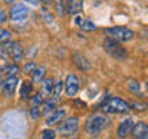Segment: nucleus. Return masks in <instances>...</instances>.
Masks as SVG:
<instances>
[{
  "label": "nucleus",
  "mask_w": 148,
  "mask_h": 139,
  "mask_svg": "<svg viewBox=\"0 0 148 139\" xmlns=\"http://www.w3.org/2000/svg\"><path fill=\"white\" fill-rule=\"evenodd\" d=\"M131 108H136V110H145L147 105L145 104H139V102H133V104H130Z\"/></svg>",
  "instance_id": "28"
},
{
  "label": "nucleus",
  "mask_w": 148,
  "mask_h": 139,
  "mask_svg": "<svg viewBox=\"0 0 148 139\" xmlns=\"http://www.w3.org/2000/svg\"><path fill=\"white\" fill-rule=\"evenodd\" d=\"M11 39V32L5 28H0V42H5V40H9Z\"/></svg>",
  "instance_id": "25"
},
{
  "label": "nucleus",
  "mask_w": 148,
  "mask_h": 139,
  "mask_svg": "<svg viewBox=\"0 0 148 139\" xmlns=\"http://www.w3.org/2000/svg\"><path fill=\"white\" fill-rule=\"evenodd\" d=\"M23 2H26V3H31V5H37V3H39V0H23Z\"/></svg>",
  "instance_id": "33"
},
{
  "label": "nucleus",
  "mask_w": 148,
  "mask_h": 139,
  "mask_svg": "<svg viewBox=\"0 0 148 139\" xmlns=\"http://www.w3.org/2000/svg\"><path fill=\"white\" fill-rule=\"evenodd\" d=\"M17 83H18L17 76H8L6 81H3V87H2L3 94L6 97L14 96V93H16V90H17Z\"/></svg>",
  "instance_id": "9"
},
{
  "label": "nucleus",
  "mask_w": 148,
  "mask_h": 139,
  "mask_svg": "<svg viewBox=\"0 0 148 139\" xmlns=\"http://www.w3.org/2000/svg\"><path fill=\"white\" fill-rule=\"evenodd\" d=\"M145 105H147V108H148V104H145Z\"/></svg>",
  "instance_id": "38"
},
{
  "label": "nucleus",
  "mask_w": 148,
  "mask_h": 139,
  "mask_svg": "<svg viewBox=\"0 0 148 139\" xmlns=\"http://www.w3.org/2000/svg\"><path fill=\"white\" fill-rule=\"evenodd\" d=\"M6 22H8V12L5 9H0V25H3Z\"/></svg>",
  "instance_id": "27"
},
{
  "label": "nucleus",
  "mask_w": 148,
  "mask_h": 139,
  "mask_svg": "<svg viewBox=\"0 0 148 139\" xmlns=\"http://www.w3.org/2000/svg\"><path fill=\"white\" fill-rule=\"evenodd\" d=\"M40 107H29V119L32 122H36V120H39L40 118Z\"/></svg>",
  "instance_id": "23"
},
{
  "label": "nucleus",
  "mask_w": 148,
  "mask_h": 139,
  "mask_svg": "<svg viewBox=\"0 0 148 139\" xmlns=\"http://www.w3.org/2000/svg\"><path fill=\"white\" fill-rule=\"evenodd\" d=\"M31 93H32V83L25 81L20 87V97L22 99H28V97L31 96Z\"/></svg>",
  "instance_id": "16"
},
{
  "label": "nucleus",
  "mask_w": 148,
  "mask_h": 139,
  "mask_svg": "<svg viewBox=\"0 0 148 139\" xmlns=\"http://www.w3.org/2000/svg\"><path fill=\"white\" fill-rule=\"evenodd\" d=\"M54 9L57 16H65L66 14V5H65V0H54Z\"/></svg>",
  "instance_id": "17"
},
{
  "label": "nucleus",
  "mask_w": 148,
  "mask_h": 139,
  "mask_svg": "<svg viewBox=\"0 0 148 139\" xmlns=\"http://www.w3.org/2000/svg\"><path fill=\"white\" fill-rule=\"evenodd\" d=\"M65 93L68 97H74L79 91V79L76 74H68L65 79Z\"/></svg>",
  "instance_id": "7"
},
{
  "label": "nucleus",
  "mask_w": 148,
  "mask_h": 139,
  "mask_svg": "<svg viewBox=\"0 0 148 139\" xmlns=\"http://www.w3.org/2000/svg\"><path fill=\"white\" fill-rule=\"evenodd\" d=\"M140 139H148V124H147L145 131H143V134H142V138H140Z\"/></svg>",
  "instance_id": "30"
},
{
  "label": "nucleus",
  "mask_w": 148,
  "mask_h": 139,
  "mask_svg": "<svg viewBox=\"0 0 148 139\" xmlns=\"http://www.w3.org/2000/svg\"><path fill=\"white\" fill-rule=\"evenodd\" d=\"M56 107H57V99H43V102H42L40 105V113L42 114H48L51 113L53 110H56Z\"/></svg>",
  "instance_id": "12"
},
{
  "label": "nucleus",
  "mask_w": 148,
  "mask_h": 139,
  "mask_svg": "<svg viewBox=\"0 0 148 139\" xmlns=\"http://www.w3.org/2000/svg\"><path fill=\"white\" fill-rule=\"evenodd\" d=\"M133 125H134V119H133V118L123 119L122 122L119 124V127H117V136H119V138H127V136H130Z\"/></svg>",
  "instance_id": "10"
},
{
  "label": "nucleus",
  "mask_w": 148,
  "mask_h": 139,
  "mask_svg": "<svg viewBox=\"0 0 148 139\" xmlns=\"http://www.w3.org/2000/svg\"><path fill=\"white\" fill-rule=\"evenodd\" d=\"M128 90L133 94H140V83L137 81H128Z\"/></svg>",
  "instance_id": "22"
},
{
  "label": "nucleus",
  "mask_w": 148,
  "mask_h": 139,
  "mask_svg": "<svg viewBox=\"0 0 148 139\" xmlns=\"http://www.w3.org/2000/svg\"><path fill=\"white\" fill-rule=\"evenodd\" d=\"M31 74H32V83H40V82H42V79H43V77H45V74H46V67H45V65L36 67V68H34V71H32Z\"/></svg>",
  "instance_id": "15"
},
{
  "label": "nucleus",
  "mask_w": 148,
  "mask_h": 139,
  "mask_svg": "<svg viewBox=\"0 0 148 139\" xmlns=\"http://www.w3.org/2000/svg\"><path fill=\"white\" fill-rule=\"evenodd\" d=\"M36 67H37V65L34 62H28V63L23 65V73H25V74H31L32 71H34Z\"/></svg>",
  "instance_id": "24"
},
{
  "label": "nucleus",
  "mask_w": 148,
  "mask_h": 139,
  "mask_svg": "<svg viewBox=\"0 0 148 139\" xmlns=\"http://www.w3.org/2000/svg\"><path fill=\"white\" fill-rule=\"evenodd\" d=\"M145 90H147V93H148V81L145 82Z\"/></svg>",
  "instance_id": "37"
},
{
  "label": "nucleus",
  "mask_w": 148,
  "mask_h": 139,
  "mask_svg": "<svg viewBox=\"0 0 148 139\" xmlns=\"http://www.w3.org/2000/svg\"><path fill=\"white\" fill-rule=\"evenodd\" d=\"M39 2H42V3H45V5H48V3L51 2V0H39Z\"/></svg>",
  "instance_id": "34"
},
{
  "label": "nucleus",
  "mask_w": 148,
  "mask_h": 139,
  "mask_svg": "<svg viewBox=\"0 0 148 139\" xmlns=\"http://www.w3.org/2000/svg\"><path fill=\"white\" fill-rule=\"evenodd\" d=\"M2 87H3V79L0 77V90H2Z\"/></svg>",
  "instance_id": "35"
},
{
  "label": "nucleus",
  "mask_w": 148,
  "mask_h": 139,
  "mask_svg": "<svg viewBox=\"0 0 148 139\" xmlns=\"http://www.w3.org/2000/svg\"><path fill=\"white\" fill-rule=\"evenodd\" d=\"M0 56H8L6 51H5V48H3V45H2V42H0Z\"/></svg>",
  "instance_id": "31"
},
{
  "label": "nucleus",
  "mask_w": 148,
  "mask_h": 139,
  "mask_svg": "<svg viewBox=\"0 0 148 139\" xmlns=\"http://www.w3.org/2000/svg\"><path fill=\"white\" fill-rule=\"evenodd\" d=\"M42 138L43 139H54L56 138V131H53V130H43V131H42V134H40Z\"/></svg>",
  "instance_id": "26"
},
{
  "label": "nucleus",
  "mask_w": 148,
  "mask_h": 139,
  "mask_svg": "<svg viewBox=\"0 0 148 139\" xmlns=\"http://www.w3.org/2000/svg\"><path fill=\"white\" fill-rule=\"evenodd\" d=\"M105 113L110 114H122V113H128L131 110V107L127 100L120 99V97H110L105 100V104L102 105Z\"/></svg>",
  "instance_id": "3"
},
{
  "label": "nucleus",
  "mask_w": 148,
  "mask_h": 139,
  "mask_svg": "<svg viewBox=\"0 0 148 139\" xmlns=\"http://www.w3.org/2000/svg\"><path fill=\"white\" fill-rule=\"evenodd\" d=\"M103 50L108 53V56H111L116 60H119V62H122V60H125L128 57L127 50L120 45V42H117L116 39H111V37H106L103 40Z\"/></svg>",
  "instance_id": "2"
},
{
  "label": "nucleus",
  "mask_w": 148,
  "mask_h": 139,
  "mask_svg": "<svg viewBox=\"0 0 148 139\" xmlns=\"http://www.w3.org/2000/svg\"><path fill=\"white\" fill-rule=\"evenodd\" d=\"M40 85H42V94L43 96H49V94H53V87H54V81L51 77H43L42 79V82H40Z\"/></svg>",
  "instance_id": "14"
},
{
  "label": "nucleus",
  "mask_w": 148,
  "mask_h": 139,
  "mask_svg": "<svg viewBox=\"0 0 148 139\" xmlns=\"http://www.w3.org/2000/svg\"><path fill=\"white\" fill-rule=\"evenodd\" d=\"M3 73L6 74V76H17V73H18L17 62H14V63H8L6 67H5V70H3Z\"/></svg>",
  "instance_id": "20"
},
{
  "label": "nucleus",
  "mask_w": 148,
  "mask_h": 139,
  "mask_svg": "<svg viewBox=\"0 0 148 139\" xmlns=\"http://www.w3.org/2000/svg\"><path fill=\"white\" fill-rule=\"evenodd\" d=\"M57 133L62 136H74L79 131V118H66L62 119V122H59Z\"/></svg>",
  "instance_id": "5"
},
{
  "label": "nucleus",
  "mask_w": 148,
  "mask_h": 139,
  "mask_svg": "<svg viewBox=\"0 0 148 139\" xmlns=\"http://www.w3.org/2000/svg\"><path fill=\"white\" fill-rule=\"evenodd\" d=\"M28 16H29V8L25 3H12L8 12V17L12 22H23Z\"/></svg>",
  "instance_id": "6"
},
{
  "label": "nucleus",
  "mask_w": 148,
  "mask_h": 139,
  "mask_svg": "<svg viewBox=\"0 0 148 139\" xmlns=\"http://www.w3.org/2000/svg\"><path fill=\"white\" fill-rule=\"evenodd\" d=\"M65 90V82L63 81H57L54 83V87H53V94L56 99H60V96H62V91Z\"/></svg>",
  "instance_id": "19"
},
{
  "label": "nucleus",
  "mask_w": 148,
  "mask_h": 139,
  "mask_svg": "<svg viewBox=\"0 0 148 139\" xmlns=\"http://www.w3.org/2000/svg\"><path fill=\"white\" fill-rule=\"evenodd\" d=\"M82 11V0H68L66 3V12L71 16H76Z\"/></svg>",
  "instance_id": "13"
},
{
  "label": "nucleus",
  "mask_w": 148,
  "mask_h": 139,
  "mask_svg": "<svg viewBox=\"0 0 148 139\" xmlns=\"http://www.w3.org/2000/svg\"><path fill=\"white\" fill-rule=\"evenodd\" d=\"M74 105H77L79 108H86V104L82 102V100H74Z\"/></svg>",
  "instance_id": "29"
},
{
  "label": "nucleus",
  "mask_w": 148,
  "mask_h": 139,
  "mask_svg": "<svg viewBox=\"0 0 148 139\" xmlns=\"http://www.w3.org/2000/svg\"><path fill=\"white\" fill-rule=\"evenodd\" d=\"M103 34L106 37L116 39L117 42H128L134 37V31L127 26H111V28H105Z\"/></svg>",
  "instance_id": "4"
},
{
  "label": "nucleus",
  "mask_w": 148,
  "mask_h": 139,
  "mask_svg": "<svg viewBox=\"0 0 148 139\" xmlns=\"http://www.w3.org/2000/svg\"><path fill=\"white\" fill-rule=\"evenodd\" d=\"M80 28H82L83 31H86V32H88V31H96V30H97V26L90 20V19H85V20H82Z\"/></svg>",
  "instance_id": "21"
},
{
  "label": "nucleus",
  "mask_w": 148,
  "mask_h": 139,
  "mask_svg": "<svg viewBox=\"0 0 148 139\" xmlns=\"http://www.w3.org/2000/svg\"><path fill=\"white\" fill-rule=\"evenodd\" d=\"M28 99H29V107H40L43 99H45V96L42 94V93H36V94L29 96Z\"/></svg>",
  "instance_id": "18"
},
{
  "label": "nucleus",
  "mask_w": 148,
  "mask_h": 139,
  "mask_svg": "<svg viewBox=\"0 0 148 139\" xmlns=\"http://www.w3.org/2000/svg\"><path fill=\"white\" fill-rule=\"evenodd\" d=\"M73 62H74V65L79 68V70H82V71H90L91 70V63L86 60V57L83 54H80V53H74L73 54Z\"/></svg>",
  "instance_id": "11"
},
{
  "label": "nucleus",
  "mask_w": 148,
  "mask_h": 139,
  "mask_svg": "<svg viewBox=\"0 0 148 139\" xmlns=\"http://www.w3.org/2000/svg\"><path fill=\"white\" fill-rule=\"evenodd\" d=\"M5 3H14V0H5Z\"/></svg>",
  "instance_id": "36"
},
{
  "label": "nucleus",
  "mask_w": 148,
  "mask_h": 139,
  "mask_svg": "<svg viewBox=\"0 0 148 139\" xmlns=\"http://www.w3.org/2000/svg\"><path fill=\"white\" fill-rule=\"evenodd\" d=\"M66 116V110L65 108H56L53 110L51 113L46 114V119H45V124L51 127V125H57L59 122H62V119Z\"/></svg>",
  "instance_id": "8"
},
{
  "label": "nucleus",
  "mask_w": 148,
  "mask_h": 139,
  "mask_svg": "<svg viewBox=\"0 0 148 139\" xmlns=\"http://www.w3.org/2000/svg\"><path fill=\"white\" fill-rule=\"evenodd\" d=\"M110 118L103 113H94L86 119L85 122V133L90 136H97L99 133H102L103 130L108 128L110 125Z\"/></svg>",
  "instance_id": "1"
},
{
  "label": "nucleus",
  "mask_w": 148,
  "mask_h": 139,
  "mask_svg": "<svg viewBox=\"0 0 148 139\" xmlns=\"http://www.w3.org/2000/svg\"><path fill=\"white\" fill-rule=\"evenodd\" d=\"M82 20H83V19H82V17H79L77 14H76V25H79V26H80V23H82Z\"/></svg>",
  "instance_id": "32"
}]
</instances>
